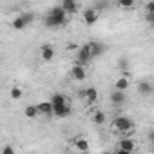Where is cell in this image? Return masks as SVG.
Segmentation results:
<instances>
[{
  "label": "cell",
  "instance_id": "obj_1",
  "mask_svg": "<svg viewBox=\"0 0 154 154\" xmlns=\"http://www.w3.org/2000/svg\"><path fill=\"white\" fill-rule=\"evenodd\" d=\"M65 22H67V15H65V11L62 9V6H54V8L45 15V18H44V24H45L47 27H51V29L60 27V26H63Z\"/></svg>",
  "mask_w": 154,
  "mask_h": 154
},
{
  "label": "cell",
  "instance_id": "obj_2",
  "mask_svg": "<svg viewBox=\"0 0 154 154\" xmlns=\"http://www.w3.org/2000/svg\"><path fill=\"white\" fill-rule=\"evenodd\" d=\"M116 132H123V134H132L134 131V122L127 116H116L114 122H112Z\"/></svg>",
  "mask_w": 154,
  "mask_h": 154
},
{
  "label": "cell",
  "instance_id": "obj_3",
  "mask_svg": "<svg viewBox=\"0 0 154 154\" xmlns=\"http://www.w3.org/2000/svg\"><path fill=\"white\" fill-rule=\"evenodd\" d=\"M91 58H93L91 45H89V44H84V45H80V49H78V54H76V63L85 67V65L91 62Z\"/></svg>",
  "mask_w": 154,
  "mask_h": 154
},
{
  "label": "cell",
  "instance_id": "obj_4",
  "mask_svg": "<svg viewBox=\"0 0 154 154\" xmlns=\"http://www.w3.org/2000/svg\"><path fill=\"white\" fill-rule=\"evenodd\" d=\"M69 74H71L72 80H76V82H84V80L87 78V69H85L84 65H78V63H76V65L71 67Z\"/></svg>",
  "mask_w": 154,
  "mask_h": 154
},
{
  "label": "cell",
  "instance_id": "obj_5",
  "mask_svg": "<svg viewBox=\"0 0 154 154\" xmlns=\"http://www.w3.org/2000/svg\"><path fill=\"white\" fill-rule=\"evenodd\" d=\"M51 103H53V109H62V107H67V105H69V100H67L63 94L54 93V94L51 96Z\"/></svg>",
  "mask_w": 154,
  "mask_h": 154
},
{
  "label": "cell",
  "instance_id": "obj_6",
  "mask_svg": "<svg viewBox=\"0 0 154 154\" xmlns=\"http://www.w3.org/2000/svg\"><path fill=\"white\" fill-rule=\"evenodd\" d=\"M84 22H85L87 26H94V24L98 22V11L93 9V8L85 9V11H84Z\"/></svg>",
  "mask_w": 154,
  "mask_h": 154
},
{
  "label": "cell",
  "instance_id": "obj_7",
  "mask_svg": "<svg viewBox=\"0 0 154 154\" xmlns=\"http://www.w3.org/2000/svg\"><path fill=\"white\" fill-rule=\"evenodd\" d=\"M129 87H131V78H125V76H120V78H116V80H114V91L125 93Z\"/></svg>",
  "mask_w": 154,
  "mask_h": 154
},
{
  "label": "cell",
  "instance_id": "obj_8",
  "mask_svg": "<svg viewBox=\"0 0 154 154\" xmlns=\"http://www.w3.org/2000/svg\"><path fill=\"white\" fill-rule=\"evenodd\" d=\"M40 54H42V60L44 62H51L54 58V47L49 45V44H44L42 49H40Z\"/></svg>",
  "mask_w": 154,
  "mask_h": 154
},
{
  "label": "cell",
  "instance_id": "obj_9",
  "mask_svg": "<svg viewBox=\"0 0 154 154\" xmlns=\"http://www.w3.org/2000/svg\"><path fill=\"white\" fill-rule=\"evenodd\" d=\"M60 6H62V9L65 11V15H74L76 11H78V4H76L74 0H63Z\"/></svg>",
  "mask_w": 154,
  "mask_h": 154
},
{
  "label": "cell",
  "instance_id": "obj_10",
  "mask_svg": "<svg viewBox=\"0 0 154 154\" xmlns=\"http://www.w3.org/2000/svg\"><path fill=\"white\" fill-rule=\"evenodd\" d=\"M84 98H85L87 103H96L98 102V91H96V87H87L84 91Z\"/></svg>",
  "mask_w": 154,
  "mask_h": 154
},
{
  "label": "cell",
  "instance_id": "obj_11",
  "mask_svg": "<svg viewBox=\"0 0 154 154\" xmlns=\"http://www.w3.org/2000/svg\"><path fill=\"white\" fill-rule=\"evenodd\" d=\"M36 107H38V111H40V114H44V116H53V112H54L51 100H47V102H40Z\"/></svg>",
  "mask_w": 154,
  "mask_h": 154
},
{
  "label": "cell",
  "instance_id": "obj_12",
  "mask_svg": "<svg viewBox=\"0 0 154 154\" xmlns=\"http://www.w3.org/2000/svg\"><path fill=\"white\" fill-rule=\"evenodd\" d=\"M125 100H127L125 93H120V91H114L112 89V93H111V103L112 105H123Z\"/></svg>",
  "mask_w": 154,
  "mask_h": 154
},
{
  "label": "cell",
  "instance_id": "obj_13",
  "mask_svg": "<svg viewBox=\"0 0 154 154\" xmlns=\"http://www.w3.org/2000/svg\"><path fill=\"white\" fill-rule=\"evenodd\" d=\"M118 145H120V149H122V150L132 152V150H134V147H136V141H134L132 138H123V140H120V141H118Z\"/></svg>",
  "mask_w": 154,
  "mask_h": 154
},
{
  "label": "cell",
  "instance_id": "obj_14",
  "mask_svg": "<svg viewBox=\"0 0 154 154\" xmlns=\"http://www.w3.org/2000/svg\"><path fill=\"white\" fill-rule=\"evenodd\" d=\"M74 147H76V152H87L89 150V141L87 138H76L74 140Z\"/></svg>",
  "mask_w": 154,
  "mask_h": 154
},
{
  "label": "cell",
  "instance_id": "obj_15",
  "mask_svg": "<svg viewBox=\"0 0 154 154\" xmlns=\"http://www.w3.org/2000/svg\"><path fill=\"white\" fill-rule=\"evenodd\" d=\"M152 91H154V87H152L150 82H140V84H138V93H140L141 96H149Z\"/></svg>",
  "mask_w": 154,
  "mask_h": 154
},
{
  "label": "cell",
  "instance_id": "obj_16",
  "mask_svg": "<svg viewBox=\"0 0 154 154\" xmlns=\"http://www.w3.org/2000/svg\"><path fill=\"white\" fill-rule=\"evenodd\" d=\"M26 26H29V24H27V20L24 18V15H20V17H17V18L13 20V29H15V31H22V29H26Z\"/></svg>",
  "mask_w": 154,
  "mask_h": 154
},
{
  "label": "cell",
  "instance_id": "obj_17",
  "mask_svg": "<svg viewBox=\"0 0 154 154\" xmlns=\"http://www.w3.org/2000/svg\"><path fill=\"white\" fill-rule=\"evenodd\" d=\"M24 114H26L27 118L35 120V118H38V116H40V111H38V107H36V105H27V107H26V111H24Z\"/></svg>",
  "mask_w": 154,
  "mask_h": 154
},
{
  "label": "cell",
  "instance_id": "obj_18",
  "mask_svg": "<svg viewBox=\"0 0 154 154\" xmlns=\"http://www.w3.org/2000/svg\"><path fill=\"white\" fill-rule=\"evenodd\" d=\"M89 45H91V51H93V58H94V56H100V54L105 51V47H103L100 42H89Z\"/></svg>",
  "mask_w": 154,
  "mask_h": 154
},
{
  "label": "cell",
  "instance_id": "obj_19",
  "mask_svg": "<svg viewBox=\"0 0 154 154\" xmlns=\"http://www.w3.org/2000/svg\"><path fill=\"white\" fill-rule=\"evenodd\" d=\"M93 122H94L96 125H103V123H105V112H103V111H96V112L93 114Z\"/></svg>",
  "mask_w": 154,
  "mask_h": 154
},
{
  "label": "cell",
  "instance_id": "obj_20",
  "mask_svg": "<svg viewBox=\"0 0 154 154\" xmlns=\"http://www.w3.org/2000/svg\"><path fill=\"white\" fill-rule=\"evenodd\" d=\"M118 6H120L122 9H132L136 4H134V0H120Z\"/></svg>",
  "mask_w": 154,
  "mask_h": 154
},
{
  "label": "cell",
  "instance_id": "obj_21",
  "mask_svg": "<svg viewBox=\"0 0 154 154\" xmlns=\"http://www.w3.org/2000/svg\"><path fill=\"white\" fill-rule=\"evenodd\" d=\"M9 94H11V98H13V100H20L24 93H22V89H20V87H11Z\"/></svg>",
  "mask_w": 154,
  "mask_h": 154
},
{
  "label": "cell",
  "instance_id": "obj_22",
  "mask_svg": "<svg viewBox=\"0 0 154 154\" xmlns=\"http://www.w3.org/2000/svg\"><path fill=\"white\" fill-rule=\"evenodd\" d=\"M145 11H147L150 17H154V2H147V4H145Z\"/></svg>",
  "mask_w": 154,
  "mask_h": 154
},
{
  "label": "cell",
  "instance_id": "obj_23",
  "mask_svg": "<svg viewBox=\"0 0 154 154\" xmlns=\"http://www.w3.org/2000/svg\"><path fill=\"white\" fill-rule=\"evenodd\" d=\"M2 154H15V149H13V145H4V150H2Z\"/></svg>",
  "mask_w": 154,
  "mask_h": 154
},
{
  "label": "cell",
  "instance_id": "obj_24",
  "mask_svg": "<svg viewBox=\"0 0 154 154\" xmlns=\"http://www.w3.org/2000/svg\"><path fill=\"white\" fill-rule=\"evenodd\" d=\"M67 49L69 51H76V49H80V47H78V44H76V42H69L67 44Z\"/></svg>",
  "mask_w": 154,
  "mask_h": 154
},
{
  "label": "cell",
  "instance_id": "obj_25",
  "mask_svg": "<svg viewBox=\"0 0 154 154\" xmlns=\"http://www.w3.org/2000/svg\"><path fill=\"white\" fill-rule=\"evenodd\" d=\"M149 141H150V143H154V129H150V131H149Z\"/></svg>",
  "mask_w": 154,
  "mask_h": 154
},
{
  "label": "cell",
  "instance_id": "obj_26",
  "mask_svg": "<svg viewBox=\"0 0 154 154\" xmlns=\"http://www.w3.org/2000/svg\"><path fill=\"white\" fill-rule=\"evenodd\" d=\"M114 154H132V152H127V150H122V149H118Z\"/></svg>",
  "mask_w": 154,
  "mask_h": 154
},
{
  "label": "cell",
  "instance_id": "obj_27",
  "mask_svg": "<svg viewBox=\"0 0 154 154\" xmlns=\"http://www.w3.org/2000/svg\"><path fill=\"white\" fill-rule=\"evenodd\" d=\"M72 154H84V152H72Z\"/></svg>",
  "mask_w": 154,
  "mask_h": 154
},
{
  "label": "cell",
  "instance_id": "obj_28",
  "mask_svg": "<svg viewBox=\"0 0 154 154\" xmlns=\"http://www.w3.org/2000/svg\"><path fill=\"white\" fill-rule=\"evenodd\" d=\"M152 31H154V24H152Z\"/></svg>",
  "mask_w": 154,
  "mask_h": 154
}]
</instances>
